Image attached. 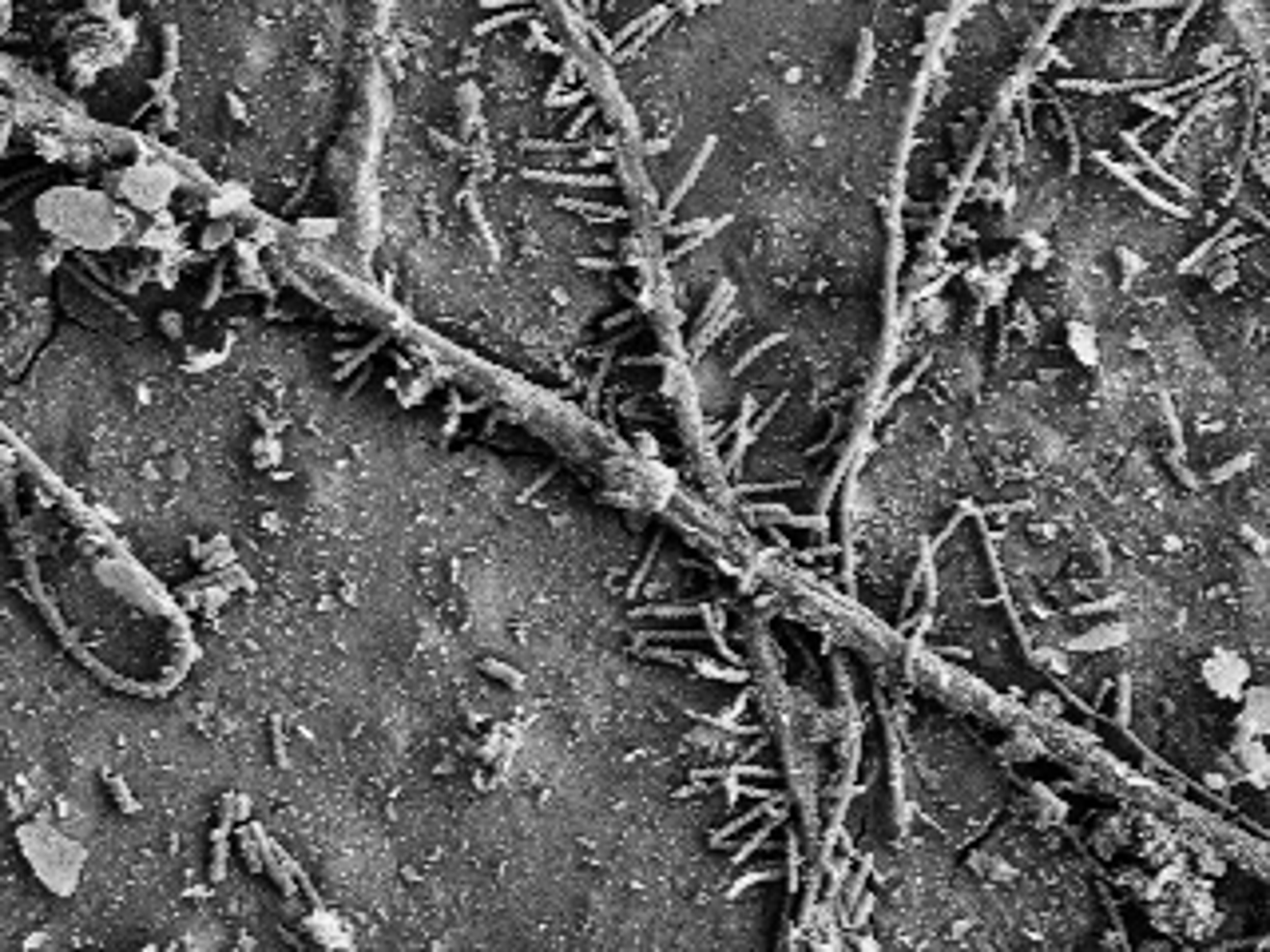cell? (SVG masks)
Wrapping results in <instances>:
<instances>
[{"mask_svg":"<svg viewBox=\"0 0 1270 952\" xmlns=\"http://www.w3.org/2000/svg\"><path fill=\"white\" fill-rule=\"evenodd\" d=\"M620 104L707 473L822 587L882 366L897 171L965 0H557Z\"/></svg>","mask_w":1270,"mask_h":952,"instance_id":"cell-1","label":"cell"},{"mask_svg":"<svg viewBox=\"0 0 1270 952\" xmlns=\"http://www.w3.org/2000/svg\"><path fill=\"white\" fill-rule=\"evenodd\" d=\"M353 219L389 314L727 524L628 123L557 0H377Z\"/></svg>","mask_w":1270,"mask_h":952,"instance_id":"cell-2","label":"cell"}]
</instances>
